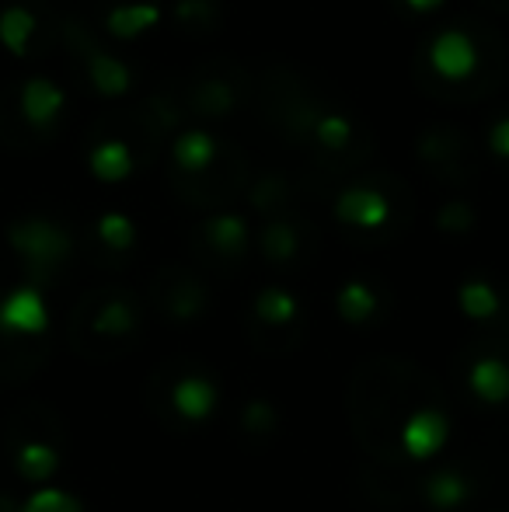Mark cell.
<instances>
[{
  "label": "cell",
  "mask_w": 509,
  "mask_h": 512,
  "mask_svg": "<svg viewBox=\"0 0 509 512\" xmlns=\"http://www.w3.org/2000/svg\"><path fill=\"white\" fill-rule=\"evenodd\" d=\"M4 457L21 481H49L63 460V422L46 405H25L7 418Z\"/></svg>",
  "instance_id": "cell-9"
},
{
  "label": "cell",
  "mask_w": 509,
  "mask_h": 512,
  "mask_svg": "<svg viewBox=\"0 0 509 512\" xmlns=\"http://www.w3.org/2000/svg\"><path fill=\"white\" fill-rule=\"evenodd\" d=\"M387 307V290L377 279H349L342 283L339 290V310L346 321L363 324V321H374L381 317V310Z\"/></svg>",
  "instance_id": "cell-26"
},
{
  "label": "cell",
  "mask_w": 509,
  "mask_h": 512,
  "mask_svg": "<svg viewBox=\"0 0 509 512\" xmlns=\"http://www.w3.org/2000/svg\"><path fill=\"white\" fill-rule=\"evenodd\" d=\"M21 512H84L81 502L70 499L67 492H56V488H42L32 499L21 506Z\"/></svg>",
  "instance_id": "cell-31"
},
{
  "label": "cell",
  "mask_w": 509,
  "mask_h": 512,
  "mask_svg": "<svg viewBox=\"0 0 509 512\" xmlns=\"http://www.w3.org/2000/svg\"><path fill=\"white\" fill-rule=\"evenodd\" d=\"M255 115L276 140L300 150L307 168L349 178L377 154V133L311 70L272 60L255 70Z\"/></svg>",
  "instance_id": "cell-1"
},
{
  "label": "cell",
  "mask_w": 509,
  "mask_h": 512,
  "mask_svg": "<svg viewBox=\"0 0 509 512\" xmlns=\"http://www.w3.org/2000/svg\"><path fill=\"white\" fill-rule=\"evenodd\" d=\"M509 77V46L496 25L475 14L433 21L412 49V81L440 105L492 98Z\"/></svg>",
  "instance_id": "cell-2"
},
{
  "label": "cell",
  "mask_w": 509,
  "mask_h": 512,
  "mask_svg": "<svg viewBox=\"0 0 509 512\" xmlns=\"http://www.w3.org/2000/svg\"><path fill=\"white\" fill-rule=\"evenodd\" d=\"M60 42L67 49V60L74 77L84 84V91L102 102H119L136 88V70L129 67L123 56H116L112 49H105L98 42V35L84 25L74 14L60 18Z\"/></svg>",
  "instance_id": "cell-10"
},
{
  "label": "cell",
  "mask_w": 509,
  "mask_h": 512,
  "mask_svg": "<svg viewBox=\"0 0 509 512\" xmlns=\"http://www.w3.org/2000/svg\"><path fill=\"white\" fill-rule=\"evenodd\" d=\"M412 147L419 168L447 189H468L482 171V143L457 122H426Z\"/></svg>",
  "instance_id": "cell-12"
},
{
  "label": "cell",
  "mask_w": 509,
  "mask_h": 512,
  "mask_svg": "<svg viewBox=\"0 0 509 512\" xmlns=\"http://www.w3.org/2000/svg\"><path fill=\"white\" fill-rule=\"evenodd\" d=\"M164 18V4H116L102 11V25L112 39L119 42H133L143 32L157 28Z\"/></svg>",
  "instance_id": "cell-25"
},
{
  "label": "cell",
  "mask_w": 509,
  "mask_h": 512,
  "mask_svg": "<svg viewBox=\"0 0 509 512\" xmlns=\"http://www.w3.org/2000/svg\"><path fill=\"white\" fill-rule=\"evenodd\" d=\"M457 300H461V307L468 310L471 317H478V321H496L506 310V293L485 276L464 279L461 290H457Z\"/></svg>",
  "instance_id": "cell-27"
},
{
  "label": "cell",
  "mask_w": 509,
  "mask_h": 512,
  "mask_svg": "<svg viewBox=\"0 0 509 512\" xmlns=\"http://www.w3.org/2000/svg\"><path fill=\"white\" fill-rule=\"evenodd\" d=\"M189 248L203 265L234 269V265L245 262L248 248H252V230H248V220L241 213L217 209V213L203 216V220L192 227Z\"/></svg>",
  "instance_id": "cell-16"
},
{
  "label": "cell",
  "mask_w": 509,
  "mask_h": 512,
  "mask_svg": "<svg viewBox=\"0 0 509 512\" xmlns=\"http://www.w3.org/2000/svg\"><path fill=\"white\" fill-rule=\"evenodd\" d=\"M150 304L161 310L168 321H192L210 307V286L189 265H161L150 283Z\"/></svg>",
  "instance_id": "cell-18"
},
{
  "label": "cell",
  "mask_w": 509,
  "mask_h": 512,
  "mask_svg": "<svg viewBox=\"0 0 509 512\" xmlns=\"http://www.w3.org/2000/svg\"><path fill=\"white\" fill-rule=\"evenodd\" d=\"M384 4L405 21H426V18H433L436 11H443L447 0H384Z\"/></svg>",
  "instance_id": "cell-32"
},
{
  "label": "cell",
  "mask_w": 509,
  "mask_h": 512,
  "mask_svg": "<svg viewBox=\"0 0 509 512\" xmlns=\"http://www.w3.org/2000/svg\"><path fill=\"white\" fill-rule=\"evenodd\" d=\"M475 220H478L475 206L461 196L447 199V203L440 206V213H436V227H440L443 234H468V230L475 227Z\"/></svg>",
  "instance_id": "cell-30"
},
{
  "label": "cell",
  "mask_w": 509,
  "mask_h": 512,
  "mask_svg": "<svg viewBox=\"0 0 509 512\" xmlns=\"http://www.w3.org/2000/svg\"><path fill=\"white\" fill-rule=\"evenodd\" d=\"M227 14H231L227 0H171L168 4L171 28L192 42L213 39V35L224 32Z\"/></svg>",
  "instance_id": "cell-22"
},
{
  "label": "cell",
  "mask_w": 509,
  "mask_h": 512,
  "mask_svg": "<svg viewBox=\"0 0 509 512\" xmlns=\"http://www.w3.org/2000/svg\"><path fill=\"white\" fill-rule=\"evenodd\" d=\"M143 331V304L133 290L102 286L77 300L67 324V338L77 356L91 363H109L126 356Z\"/></svg>",
  "instance_id": "cell-5"
},
{
  "label": "cell",
  "mask_w": 509,
  "mask_h": 512,
  "mask_svg": "<svg viewBox=\"0 0 509 512\" xmlns=\"http://www.w3.org/2000/svg\"><path fill=\"white\" fill-rule=\"evenodd\" d=\"M60 39V18L35 11L32 4H7L0 11V42L14 56H35L46 53Z\"/></svg>",
  "instance_id": "cell-20"
},
{
  "label": "cell",
  "mask_w": 509,
  "mask_h": 512,
  "mask_svg": "<svg viewBox=\"0 0 509 512\" xmlns=\"http://www.w3.org/2000/svg\"><path fill=\"white\" fill-rule=\"evenodd\" d=\"M339 227L360 244H391L412 227L415 196L391 171H356L332 192Z\"/></svg>",
  "instance_id": "cell-4"
},
{
  "label": "cell",
  "mask_w": 509,
  "mask_h": 512,
  "mask_svg": "<svg viewBox=\"0 0 509 512\" xmlns=\"http://www.w3.org/2000/svg\"><path fill=\"white\" fill-rule=\"evenodd\" d=\"M482 150L489 154V161L496 168L509 171V108H499L485 119V133H482Z\"/></svg>",
  "instance_id": "cell-29"
},
{
  "label": "cell",
  "mask_w": 509,
  "mask_h": 512,
  "mask_svg": "<svg viewBox=\"0 0 509 512\" xmlns=\"http://www.w3.org/2000/svg\"><path fill=\"white\" fill-rule=\"evenodd\" d=\"M168 88L182 105L185 119L224 122L252 108L255 70H248L234 56H210V60L182 70L175 81H168Z\"/></svg>",
  "instance_id": "cell-6"
},
{
  "label": "cell",
  "mask_w": 509,
  "mask_h": 512,
  "mask_svg": "<svg viewBox=\"0 0 509 512\" xmlns=\"http://www.w3.org/2000/svg\"><path fill=\"white\" fill-rule=\"evenodd\" d=\"M475 363H468V380L482 401H503L509 394V363L499 352L496 338H485L475 349Z\"/></svg>",
  "instance_id": "cell-23"
},
{
  "label": "cell",
  "mask_w": 509,
  "mask_h": 512,
  "mask_svg": "<svg viewBox=\"0 0 509 512\" xmlns=\"http://www.w3.org/2000/svg\"><path fill=\"white\" fill-rule=\"evenodd\" d=\"M245 199L262 220H272V216L293 213L300 199H304V192H300L297 175H290V171H283V168H269V171H262V175H252V182H248V189H245Z\"/></svg>",
  "instance_id": "cell-21"
},
{
  "label": "cell",
  "mask_w": 509,
  "mask_h": 512,
  "mask_svg": "<svg viewBox=\"0 0 509 512\" xmlns=\"http://www.w3.org/2000/svg\"><path fill=\"white\" fill-rule=\"evenodd\" d=\"M248 324H252V335L258 345H265V349H290L300 338V328H304V310H300V300L290 290L265 286V290L255 293Z\"/></svg>",
  "instance_id": "cell-17"
},
{
  "label": "cell",
  "mask_w": 509,
  "mask_h": 512,
  "mask_svg": "<svg viewBox=\"0 0 509 512\" xmlns=\"http://www.w3.org/2000/svg\"><path fill=\"white\" fill-rule=\"evenodd\" d=\"M248 182H252V161H248L245 147L234 143V147L227 150L224 161H217L213 168H206L203 175L168 178V189L175 192L178 203L217 213V209L231 206L238 196H245Z\"/></svg>",
  "instance_id": "cell-14"
},
{
  "label": "cell",
  "mask_w": 509,
  "mask_h": 512,
  "mask_svg": "<svg viewBox=\"0 0 509 512\" xmlns=\"http://www.w3.org/2000/svg\"><path fill=\"white\" fill-rule=\"evenodd\" d=\"M67 112V91L49 77H28L0 95V136L14 147H35L56 136Z\"/></svg>",
  "instance_id": "cell-8"
},
{
  "label": "cell",
  "mask_w": 509,
  "mask_h": 512,
  "mask_svg": "<svg viewBox=\"0 0 509 512\" xmlns=\"http://www.w3.org/2000/svg\"><path fill=\"white\" fill-rule=\"evenodd\" d=\"M231 147H234L231 136L217 133V129L185 126L182 133H175L168 143V178L203 175L206 168H213L217 161H224Z\"/></svg>",
  "instance_id": "cell-19"
},
{
  "label": "cell",
  "mask_w": 509,
  "mask_h": 512,
  "mask_svg": "<svg viewBox=\"0 0 509 512\" xmlns=\"http://www.w3.org/2000/svg\"><path fill=\"white\" fill-rule=\"evenodd\" d=\"M426 499L436 502L440 509H457L461 502L471 499V481L461 471H440L429 478Z\"/></svg>",
  "instance_id": "cell-28"
},
{
  "label": "cell",
  "mask_w": 509,
  "mask_h": 512,
  "mask_svg": "<svg viewBox=\"0 0 509 512\" xmlns=\"http://www.w3.org/2000/svg\"><path fill=\"white\" fill-rule=\"evenodd\" d=\"M147 401L161 422L199 425L217 405V384L206 366L189 363V359H171V363L157 366L147 387Z\"/></svg>",
  "instance_id": "cell-11"
},
{
  "label": "cell",
  "mask_w": 509,
  "mask_h": 512,
  "mask_svg": "<svg viewBox=\"0 0 509 512\" xmlns=\"http://www.w3.org/2000/svg\"><path fill=\"white\" fill-rule=\"evenodd\" d=\"M255 244H258V255H262L272 269H300V265H307L318 255L321 230L311 216L293 209V213L262 220Z\"/></svg>",
  "instance_id": "cell-15"
},
{
  "label": "cell",
  "mask_w": 509,
  "mask_h": 512,
  "mask_svg": "<svg viewBox=\"0 0 509 512\" xmlns=\"http://www.w3.org/2000/svg\"><path fill=\"white\" fill-rule=\"evenodd\" d=\"M478 4H485L489 11H496V14H509V0H478Z\"/></svg>",
  "instance_id": "cell-33"
},
{
  "label": "cell",
  "mask_w": 509,
  "mask_h": 512,
  "mask_svg": "<svg viewBox=\"0 0 509 512\" xmlns=\"http://www.w3.org/2000/svg\"><path fill=\"white\" fill-rule=\"evenodd\" d=\"M7 244L18 255L32 286H49L63 276V269L74 258V234L60 220L49 216H21L7 227Z\"/></svg>",
  "instance_id": "cell-13"
},
{
  "label": "cell",
  "mask_w": 509,
  "mask_h": 512,
  "mask_svg": "<svg viewBox=\"0 0 509 512\" xmlns=\"http://www.w3.org/2000/svg\"><path fill=\"white\" fill-rule=\"evenodd\" d=\"M91 251L98 262H126L136 251V223L126 213H102L91 227Z\"/></svg>",
  "instance_id": "cell-24"
},
{
  "label": "cell",
  "mask_w": 509,
  "mask_h": 512,
  "mask_svg": "<svg viewBox=\"0 0 509 512\" xmlns=\"http://www.w3.org/2000/svg\"><path fill=\"white\" fill-rule=\"evenodd\" d=\"M98 4L105 11V7H116V4H161V0H98Z\"/></svg>",
  "instance_id": "cell-34"
},
{
  "label": "cell",
  "mask_w": 509,
  "mask_h": 512,
  "mask_svg": "<svg viewBox=\"0 0 509 512\" xmlns=\"http://www.w3.org/2000/svg\"><path fill=\"white\" fill-rule=\"evenodd\" d=\"M374 377V401H370V422L356 436L377 453V457H426L436 453L447 436V415H443V394L433 380L422 391H408L415 370L401 363H374L367 366Z\"/></svg>",
  "instance_id": "cell-3"
},
{
  "label": "cell",
  "mask_w": 509,
  "mask_h": 512,
  "mask_svg": "<svg viewBox=\"0 0 509 512\" xmlns=\"http://www.w3.org/2000/svg\"><path fill=\"white\" fill-rule=\"evenodd\" d=\"M49 356V314L32 283L0 293V380L18 384L42 370Z\"/></svg>",
  "instance_id": "cell-7"
}]
</instances>
